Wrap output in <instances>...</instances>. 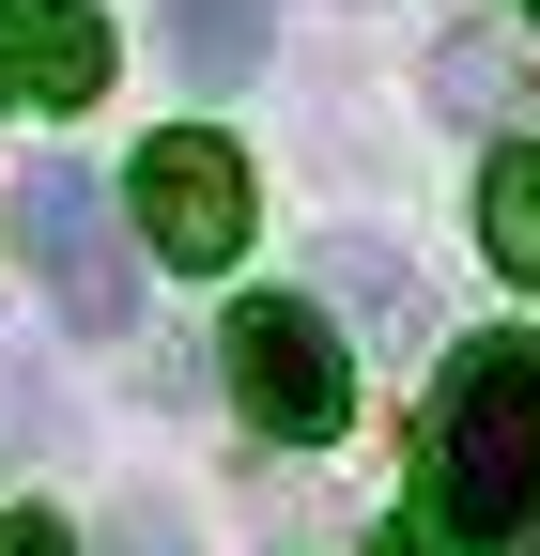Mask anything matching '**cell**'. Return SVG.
<instances>
[{"label":"cell","mask_w":540,"mask_h":556,"mask_svg":"<svg viewBox=\"0 0 540 556\" xmlns=\"http://www.w3.org/2000/svg\"><path fill=\"white\" fill-rule=\"evenodd\" d=\"M540 541V340H463L417 433V556H525Z\"/></svg>","instance_id":"1"},{"label":"cell","mask_w":540,"mask_h":556,"mask_svg":"<svg viewBox=\"0 0 540 556\" xmlns=\"http://www.w3.org/2000/svg\"><path fill=\"white\" fill-rule=\"evenodd\" d=\"M16 248H31L47 309L78 325V340H124V325H140V232H124V201H108L78 155L16 170Z\"/></svg>","instance_id":"2"},{"label":"cell","mask_w":540,"mask_h":556,"mask_svg":"<svg viewBox=\"0 0 540 556\" xmlns=\"http://www.w3.org/2000/svg\"><path fill=\"white\" fill-rule=\"evenodd\" d=\"M217 371H232V402H247L279 448H324V433L356 417V356H340V325H324L309 294H247Z\"/></svg>","instance_id":"3"},{"label":"cell","mask_w":540,"mask_h":556,"mask_svg":"<svg viewBox=\"0 0 540 556\" xmlns=\"http://www.w3.org/2000/svg\"><path fill=\"white\" fill-rule=\"evenodd\" d=\"M124 232H140L155 263H247V155L217 124H170L155 155H140V186H124Z\"/></svg>","instance_id":"4"},{"label":"cell","mask_w":540,"mask_h":556,"mask_svg":"<svg viewBox=\"0 0 540 556\" xmlns=\"http://www.w3.org/2000/svg\"><path fill=\"white\" fill-rule=\"evenodd\" d=\"M108 16H93V0H16V93L31 109H93L108 93Z\"/></svg>","instance_id":"5"},{"label":"cell","mask_w":540,"mask_h":556,"mask_svg":"<svg viewBox=\"0 0 540 556\" xmlns=\"http://www.w3.org/2000/svg\"><path fill=\"white\" fill-rule=\"evenodd\" d=\"M262 47H279V0H170V62H185L201 93H232Z\"/></svg>","instance_id":"6"},{"label":"cell","mask_w":540,"mask_h":556,"mask_svg":"<svg viewBox=\"0 0 540 556\" xmlns=\"http://www.w3.org/2000/svg\"><path fill=\"white\" fill-rule=\"evenodd\" d=\"M479 232H494V263H510V278H540V155H494Z\"/></svg>","instance_id":"7"},{"label":"cell","mask_w":540,"mask_h":556,"mask_svg":"<svg viewBox=\"0 0 540 556\" xmlns=\"http://www.w3.org/2000/svg\"><path fill=\"white\" fill-rule=\"evenodd\" d=\"M62 433V402L31 387V356H16V340H0V464H16V448H47Z\"/></svg>","instance_id":"8"},{"label":"cell","mask_w":540,"mask_h":556,"mask_svg":"<svg viewBox=\"0 0 540 556\" xmlns=\"http://www.w3.org/2000/svg\"><path fill=\"white\" fill-rule=\"evenodd\" d=\"M340 263H356V294H371V325H386V340L417 325V278H401V248H386V232H356Z\"/></svg>","instance_id":"9"},{"label":"cell","mask_w":540,"mask_h":556,"mask_svg":"<svg viewBox=\"0 0 540 556\" xmlns=\"http://www.w3.org/2000/svg\"><path fill=\"white\" fill-rule=\"evenodd\" d=\"M93 556H185V526L155 495H124V510H93Z\"/></svg>","instance_id":"10"},{"label":"cell","mask_w":540,"mask_h":556,"mask_svg":"<svg viewBox=\"0 0 540 556\" xmlns=\"http://www.w3.org/2000/svg\"><path fill=\"white\" fill-rule=\"evenodd\" d=\"M433 93H448V109H510V47H448Z\"/></svg>","instance_id":"11"},{"label":"cell","mask_w":540,"mask_h":556,"mask_svg":"<svg viewBox=\"0 0 540 556\" xmlns=\"http://www.w3.org/2000/svg\"><path fill=\"white\" fill-rule=\"evenodd\" d=\"M0 556H78V541H62V526L31 510V526H0Z\"/></svg>","instance_id":"12"},{"label":"cell","mask_w":540,"mask_h":556,"mask_svg":"<svg viewBox=\"0 0 540 556\" xmlns=\"http://www.w3.org/2000/svg\"><path fill=\"white\" fill-rule=\"evenodd\" d=\"M0 93H16V0H0Z\"/></svg>","instance_id":"13"},{"label":"cell","mask_w":540,"mask_h":556,"mask_svg":"<svg viewBox=\"0 0 540 556\" xmlns=\"http://www.w3.org/2000/svg\"><path fill=\"white\" fill-rule=\"evenodd\" d=\"M525 16H540V0H525Z\"/></svg>","instance_id":"14"}]
</instances>
